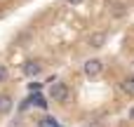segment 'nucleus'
<instances>
[{
    "mask_svg": "<svg viewBox=\"0 0 134 127\" xmlns=\"http://www.w3.org/2000/svg\"><path fill=\"white\" fill-rule=\"evenodd\" d=\"M49 97H52L54 101H61V104H64V101L68 99V87H66L64 82H54V80H52V87H49Z\"/></svg>",
    "mask_w": 134,
    "mask_h": 127,
    "instance_id": "1",
    "label": "nucleus"
},
{
    "mask_svg": "<svg viewBox=\"0 0 134 127\" xmlns=\"http://www.w3.org/2000/svg\"><path fill=\"white\" fill-rule=\"evenodd\" d=\"M21 71H24V75H28V78H35V75H40V71H42V64H40V61H35V59H28V61L21 66Z\"/></svg>",
    "mask_w": 134,
    "mask_h": 127,
    "instance_id": "2",
    "label": "nucleus"
},
{
    "mask_svg": "<svg viewBox=\"0 0 134 127\" xmlns=\"http://www.w3.org/2000/svg\"><path fill=\"white\" fill-rule=\"evenodd\" d=\"M101 68H104L101 59H90V61H85V75H90V78L99 75V73H101Z\"/></svg>",
    "mask_w": 134,
    "mask_h": 127,
    "instance_id": "3",
    "label": "nucleus"
},
{
    "mask_svg": "<svg viewBox=\"0 0 134 127\" xmlns=\"http://www.w3.org/2000/svg\"><path fill=\"white\" fill-rule=\"evenodd\" d=\"M12 111V99L7 94H0V115H7Z\"/></svg>",
    "mask_w": 134,
    "mask_h": 127,
    "instance_id": "4",
    "label": "nucleus"
},
{
    "mask_svg": "<svg viewBox=\"0 0 134 127\" xmlns=\"http://www.w3.org/2000/svg\"><path fill=\"white\" fill-rule=\"evenodd\" d=\"M111 14H113V16H125V14H127V7H125L122 2H113V5H111Z\"/></svg>",
    "mask_w": 134,
    "mask_h": 127,
    "instance_id": "5",
    "label": "nucleus"
},
{
    "mask_svg": "<svg viewBox=\"0 0 134 127\" xmlns=\"http://www.w3.org/2000/svg\"><path fill=\"white\" fill-rule=\"evenodd\" d=\"M104 42H106V33H94V35L90 38V45H92V47H101Z\"/></svg>",
    "mask_w": 134,
    "mask_h": 127,
    "instance_id": "6",
    "label": "nucleus"
},
{
    "mask_svg": "<svg viewBox=\"0 0 134 127\" xmlns=\"http://www.w3.org/2000/svg\"><path fill=\"white\" fill-rule=\"evenodd\" d=\"M28 104H35V106H40V108H47V101H45L42 94H33V97L28 99Z\"/></svg>",
    "mask_w": 134,
    "mask_h": 127,
    "instance_id": "7",
    "label": "nucleus"
},
{
    "mask_svg": "<svg viewBox=\"0 0 134 127\" xmlns=\"http://www.w3.org/2000/svg\"><path fill=\"white\" fill-rule=\"evenodd\" d=\"M40 127H59V125H57L54 118H42V120H40Z\"/></svg>",
    "mask_w": 134,
    "mask_h": 127,
    "instance_id": "8",
    "label": "nucleus"
},
{
    "mask_svg": "<svg viewBox=\"0 0 134 127\" xmlns=\"http://www.w3.org/2000/svg\"><path fill=\"white\" fill-rule=\"evenodd\" d=\"M122 87H125L127 92H134V78H127V80L122 82Z\"/></svg>",
    "mask_w": 134,
    "mask_h": 127,
    "instance_id": "9",
    "label": "nucleus"
},
{
    "mask_svg": "<svg viewBox=\"0 0 134 127\" xmlns=\"http://www.w3.org/2000/svg\"><path fill=\"white\" fill-rule=\"evenodd\" d=\"M5 80H7V68L0 64V82H5Z\"/></svg>",
    "mask_w": 134,
    "mask_h": 127,
    "instance_id": "10",
    "label": "nucleus"
},
{
    "mask_svg": "<svg viewBox=\"0 0 134 127\" xmlns=\"http://www.w3.org/2000/svg\"><path fill=\"white\" fill-rule=\"evenodd\" d=\"M9 127H24V123H21V118H16V120H12V123H9Z\"/></svg>",
    "mask_w": 134,
    "mask_h": 127,
    "instance_id": "11",
    "label": "nucleus"
},
{
    "mask_svg": "<svg viewBox=\"0 0 134 127\" xmlns=\"http://www.w3.org/2000/svg\"><path fill=\"white\" fill-rule=\"evenodd\" d=\"M68 2H71V5H78V2H82V0H68Z\"/></svg>",
    "mask_w": 134,
    "mask_h": 127,
    "instance_id": "12",
    "label": "nucleus"
},
{
    "mask_svg": "<svg viewBox=\"0 0 134 127\" xmlns=\"http://www.w3.org/2000/svg\"><path fill=\"white\" fill-rule=\"evenodd\" d=\"M130 115H132V118H134V108H132V113H130Z\"/></svg>",
    "mask_w": 134,
    "mask_h": 127,
    "instance_id": "13",
    "label": "nucleus"
}]
</instances>
